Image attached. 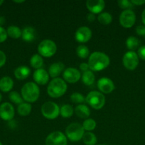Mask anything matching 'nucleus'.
Listing matches in <instances>:
<instances>
[{
    "instance_id": "47",
    "label": "nucleus",
    "mask_w": 145,
    "mask_h": 145,
    "mask_svg": "<svg viewBox=\"0 0 145 145\" xmlns=\"http://www.w3.org/2000/svg\"><path fill=\"white\" fill-rule=\"evenodd\" d=\"M0 145H3V144H2V143H1V142H0Z\"/></svg>"
},
{
    "instance_id": "29",
    "label": "nucleus",
    "mask_w": 145,
    "mask_h": 145,
    "mask_svg": "<svg viewBox=\"0 0 145 145\" xmlns=\"http://www.w3.org/2000/svg\"><path fill=\"white\" fill-rule=\"evenodd\" d=\"M98 21L102 25H108L112 21V16L109 13L103 12L99 14L98 17Z\"/></svg>"
},
{
    "instance_id": "7",
    "label": "nucleus",
    "mask_w": 145,
    "mask_h": 145,
    "mask_svg": "<svg viewBox=\"0 0 145 145\" xmlns=\"http://www.w3.org/2000/svg\"><path fill=\"white\" fill-rule=\"evenodd\" d=\"M43 116L48 120H54L60 115V107L55 103L47 101L41 106Z\"/></svg>"
},
{
    "instance_id": "22",
    "label": "nucleus",
    "mask_w": 145,
    "mask_h": 145,
    "mask_svg": "<svg viewBox=\"0 0 145 145\" xmlns=\"http://www.w3.org/2000/svg\"><path fill=\"white\" fill-rule=\"evenodd\" d=\"M30 65L36 69H41L44 65V59L39 54H35L30 59Z\"/></svg>"
},
{
    "instance_id": "39",
    "label": "nucleus",
    "mask_w": 145,
    "mask_h": 145,
    "mask_svg": "<svg viewBox=\"0 0 145 145\" xmlns=\"http://www.w3.org/2000/svg\"><path fill=\"white\" fill-rule=\"evenodd\" d=\"M80 70L82 71L83 72H87V71L89 70V69H90L89 65H88V64L85 63V62H83V63H81L80 65Z\"/></svg>"
},
{
    "instance_id": "17",
    "label": "nucleus",
    "mask_w": 145,
    "mask_h": 145,
    "mask_svg": "<svg viewBox=\"0 0 145 145\" xmlns=\"http://www.w3.org/2000/svg\"><path fill=\"white\" fill-rule=\"evenodd\" d=\"M64 68H65V65L63 62H55L49 67L48 73L49 76L53 79L58 78V76L61 74V72L64 70Z\"/></svg>"
},
{
    "instance_id": "32",
    "label": "nucleus",
    "mask_w": 145,
    "mask_h": 145,
    "mask_svg": "<svg viewBox=\"0 0 145 145\" xmlns=\"http://www.w3.org/2000/svg\"><path fill=\"white\" fill-rule=\"evenodd\" d=\"M9 99H10L11 102H13L15 104L20 105L24 103V99L22 96L16 91H11L9 94Z\"/></svg>"
},
{
    "instance_id": "37",
    "label": "nucleus",
    "mask_w": 145,
    "mask_h": 145,
    "mask_svg": "<svg viewBox=\"0 0 145 145\" xmlns=\"http://www.w3.org/2000/svg\"><path fill=\"white\" fill-rule=\"evenodd\" d=\"M136 33L139 35L144 36L145 35V26L144 25H138L136 28Z\"/></svg>"
},
{
    "instance_id": "10",
    "label": "nucleus",
    "mask_w": 145,
    "mask_h": 145,
    "mask_svg": "<svg viewBox=\"0 0 145 145\" xmlns=\"http://www.w3.org/2000/svg\"><path fill=\"white\" fill-rule=\"evenodd\" d=\"M136 21V15L131 9L124 10L119 16V23L124 28H129L132 27Z\"/></svg>"
},
{
    "instance_id": "5",
    "label": "nucleus",
    "mask_w": 145,
    "mask_h": 145,
    "mask_svg": "<svg viewBox=\"0 0 145 145\" xmlns=\"http://www.w3.org/2000/svg\"><path fill=\"white\" fill-rule=\"evenodd\" d=\"M85 101L92 108L95 110H100L105 106V97L101 92L92 91L87 95Z\"/></svg>"
},
{
    "instance_id": "6",
    "label": "nucleus",
    "mask_w": 145,
    "mask_h": 145,
    "mask_svg": "<svg viewBox=\"0 0 145 145\" xmlns=\"http://www.w3.org/2000/svg\"><path fill=\"white\" fill-rule=\"evenodd\" d=\"M57 51V45L53 40L49 39L44 40L38 46V54L41 57H51L53 56Z\"/></svg>"
},
{
    "instance_id": "48",
    "label": "nucleus",
    "mask_w": 145,
    "mask_h": 145,
    "mask_svg": "<svg viewBox=\"0 0 145 145\" xmlns=\"http://www.w3.org/2000/svg\"><path fill=\"white\" fill-rule=\"evenodd\" d=\"M98 145H105V144H98Z\"/></svg>"
},
{
    "instance_id": "44",
    "label": "nucleus",
    "mask_w": 145,
    "mask_h": 145,
    "mask_svg": "<svg viewBox=\"0 0 145 145\" xmlns=\"http://www.w3.org/2000/svg\"><path fill=\"white\" fill-rule=\"evenodd\" d=\"M25 1H24V0H21V1H14V3H23Z\"/></svg>"
},
{
    "instance_id": "43",
    "label": "nucleus",
    "mask_w": 145,
    "mask_h": 145,
    "mask_svg": "<svg viewBox=\"0 0 145 145\" xmlns=\"http://www.w3.org/2000/svg\"><path fill=\"white\" fill-rule=\"evenodd\" d=\"M4 22H5V18L3 16H0V26L1 25H3L4 24Z\"/></svg>"
},
{
    "instance_id": "14",
    "label": "nucleus",
    "mask_w": 145,
    "mask_h": 145,
    "mask_svg": "<svg viewBox=\"0 0 145 145\" xmlns=\"http://www.w3.org/2000/svg\"><path fill=\"white\" fill-rule=\"evenodd\" d=\"M15 111L12 105L4 103L0 106V118L5 121H11L14 117Z\"/></svg>"
},
{
    "instance_id": "27",
    "label": "nucleus",
    "mask_w": 145,
    "mask_h": 145,
    "mask_svg": "<svg viewBox=\"0 0 145 145\" xmlns=\"http://www.w3.org/2000/svg\"><path fill=\"white\" fill-rule=\"evenodd\" d=\"M73 108H72V106L69 104L63 105L60 108V115L63 118H71L72 116V114H73Z\"/></svg>"
},
{
    "instance_id": "1",
    "label": "nucleus",
    "mask_w": 145,
    "mask_h": 145,
    "mask_svg": "<svg viewBox=\"0 0 145 145\" xmlns=\"http://www.w3.org/2000/svg\"><path fill=\"white\" fill-rule=\"evenodd\" d=\"M109 58L106 54L101 52H94L90 55L88 65L91 70L100 72L107 67L109 65Z\"/></svg>"
},
{
    "instance_id": "31",
    "label": "nucleus",
    "mask_w": 145,
    "mask_h": 145,
    "mask_svg": "<svg viewBox=\"0 0 145 145\" xmlns=\"http://www.w3.org/2000/svg\"><path fill=\"white\" fill-rule=\"evenodd\" d=\"M82 127H83L84 130H87L88 132H90L93 130L96 127L97 123L93 119L88 118L85 119L82 123Z\"/></svg>"
},
{
    "instance_id": "42",
    "label": "nucleus",
    "mask_w": 145,
    "mask_h": 145,
    "mask_svg": "<svg viewBox=\"0 0 145 145\" xmlns=\"http://www.w3.org/2000/svg\"><path fill=\"white\" fill-rule=\"evenodd\" d=\"M142 23L145 25V8L144 9V11H142Z\"/></svg>"
},
{
    "instance_id": "15",
    "label": "nucleus",
    "mask_w": 145,
    "mask_h": 145,
    "mask_svg": "<svg viewBox=\"0 0 145 145\" xmlns=\"http://www.w3.org/2000/svg\"><path fill=\"white\" fill-rule=\"evenodd\" d=\"M86 7L92 14H101L105 8V2L103 0H88L86 1Z\"/></svg>"
},
{
    "instance_id": "34",
    "label": "nucleus",
    "mask_w": 145,
    "mask_h": 145,
    "mask_svg": "<svg viewBox=\"0 0 145 145\" xmlns=\"http://www.w3.org/2000/svg\"><path fill=\"white\" fill-rule=\"evenodd\" d=\"M117 4L121 8H123L125 10L130 9L134 6L131 1H128V0H119L117 1Z\"/></svg>"
},
{
    "instance_id": "24",
    "label": "nucleus",
    "mask_w": 145,
    "mask_h": 145,
    "mask_svg": "<svg viewBox=\"0 0 145 145\" xmlns=\"http://www.w3.org/2000/svg\"><path fill=\"white\" fill-rule=\"evenodd\" d=\"M7 32V35L10 38H14V39H18L20 37H21V34H22V31L18 26H16V25L9 26Z\"/></svg>"
},
{
    "instance_id": "46",
    "label": "nucleus",
    "mask_w": 145,
    "mask_h": 145,
    "mask_svg": "<svg viewBox=\"0 0 145 145\" xmlns=\"http://www.w3.org/2000/svg\"><path fill=\"white\" fill-rule=\"evenodd\" d=\"M1 99H2V96H1V93H0V102H1Z\"/></svg>"
},
{
    "instance_id": "16",
    "label": "nucleus",
    "mask_w": 145,
    "mask_h": 145,
    "mask_svg": "<svg viewBox=\"0 0 145 145\" xmlns=\"http://www.w3.org/2000/svg\"><path fill=\"white\" fill-rule=\"evenodd\" d=\"M49 74L48 72L44 69H36L35 72H34L33 77H34V81L38 85H45L49 81Z\"/></svg>"
},
{
    "instance_id": "20",
    "label": "nucleus",
    "mask_w": 145,
    "mask_h": 145,
    "mask_svg": "<svg viewBox=\"0 0 145 145\" xmlns=\"http://www.w3.org/2000/svg\"><path fill=\"white\" fill-rule=\"evenodd\" d=\"M14 86V82L9 76H4L0 79V90L3 92L10 91Z\"/></svg>"
},
{
    "instance_id": "30",
    "label": "nucleus",
    "mask_w": 145,
    "mask_h": 145,
    "mask_svg": "<svg viewBox=\"0 0 145 145\" xmlns=\"http://www.w3.org/2000/svg\"><path fill=\"white\" fill-rule=\"evenodd\" d=\"M76 54L81 59H85L89 56L90 50L85 45H81L77 48L76 49Z\"/></svg>"
},
{
    "instance_id": "23",
    "label": "nucleus",
    "mask_w": 145,
    "mask_h": 145,
    "mask_svg": "<svg viewBox=\"0 0 145 145\" xmlns=\"http://www.w3.org/2000/svg\"><path fill=\"white\" fill-rule=\"evenodd\" d=\"M81 77H82V83L85 84L87 86H91L95 83V75H94L93 72L91 71L88 70L87 72H83Z\"/></svg>"
},
{
    "instance_id": "9",
    "label": "nucleus",
    "mask_w": 145,
    "mask_h": 145,
    "mask_svg": "<svg viewBox=\"0 0 145 145\" xmlns=\"http://www.w3.org/2000/svg\"><path fill=\"white\" fill-rule=\"evenodd\" d=\"M67 137L63 133L55 131L51 133L45 139V145H67Z\"/></svg>"
},
{
    "instance_id": "19",
    "label": "nucleus",
    "mask_w": 145,
    "mask_h": 145,
    "mask_svg": "<svg viewBox=\"0 0 145 145\" xmlns=\"http://www.w3.org/2000/svg\"><path fill=\"white\" fill-rule=\"evenodd\" d=\"M31 74V70L26 66H19L14 70V76L18 80H24Z\"/></svg>"
},
{
    "instance_id": "40",
    "label": "nucleus",
    "mask_w": 145,
    "mask_h": 145,
    "mask_svg": "<svg viewBox=\"0 0 145 145\" xmlns=\"http://www.w3.org/2000/svg\"><path fill=\"white\" fill-rule=\"evenodd\" d=\"M131 2L132 3L133 5L140 6V5H142V4H145V0H132Z\"/></svg>"
},
{
    "instance_id": "36",
    "label": "nucleus",
    "mask_w": 145,
    "mask_h": 145,
    "mask_svg": "<svg viewBox=\"0 0 145 145\" xmlns=\"http://www.w3.org/2000/svg\"><path fill=\"white\" fill-rule=\"evenodd\" d=\"M138 57H140L141 59L145 60V45L141 46L140 48L138 49Z\"/></svg>"
},
{
    "instance_id": "26",
    "label": "nucleus",
    "mask_w": 145,
    "mask_h": 145,
    "mask_svg": "<svg viewBox=\"0 0 145 145\" xmlns=\"http://www.w3.org/2000/svg\"><path fill=\"white\" fill-rule=\"evenodd\" d=\"M82 141L85 145H95L97 143V137L94 133L87 132L82 137Z\"/></svg>"
},
{
    "instance_id": "45",
    "label": "nucleus",
    "mask_w": 145,
    "mask_h": 145,
    "mask_svg": "<svg viewBox=\"0 0 145 145\" xmlns=\"http://www.w3.org/2000/svg\"><path fill=\"white\" fill-rule=\"evenodd\" d=\"M3 3H4V1H3V0H0V6H1V4H2Z\"/></svg>"
},
{
    "instance_id": "12",
    "label": "nucleus",
    "mask_w": 145,
    "mask_h": 145,
    "mask_svg": "<svg viewBox=\"0 0 145 145\" xmlns=\"http://www.w3.org/2000/svg\"><path fill=\"white\" fill-rule=\"evenodd\" d=\"M98 88L101 93H110L115 89V84L112 79L107 77H102L98 81Z\"/></svg>"
},
{
    "instance_id": "4",
    "label": "nucleus",
    "mask_w": 145,
    "mask_h": 145,
    "mask_svg": "<svg viewBox=\"0 0 145 145\" xmlns=\"http://www.w3.org/2000/svg\"><path fill=\"white\" fill-rule=\"evenodd\" d=\"M85 130L82 125L78 123H71L65 129V136L71 142H78L82 139Z\"/></svg>"
},
{
    "instance_id": "38",
    "label": "nucleus",
    "mask_w": 145,
    "mask_h": 145,
    "mask_svg": "<svg viewBox=\"0 0 145 145\" xmlns=\"http://www.w3.org/2000/svg\"><path fill=\"white\" fill-rule=\"evenodd\" d=\"M6 60H7V57H6L5 53L3 51L0 50V67L5 65Z\"/></svg>"
},
{
    "instance_id": "33",
    "label": "nucleus",
    "mask_w": 145,
    "mask_h": 145,
    "mask_svg": "<svg viewBox=\"0 0 145 145\" xmlns=\"http://www.w3.org/2000/svg\"><path fill=\"white\" fill-rule=\"evenodd\" d=\"M71 101L74 103H78L80 105L85 101V98L82 94L80 93H73L71 96Z\"/></svg>"
},
{
    "instance_id": "41",
    "label": "nucleus",
    "mask_w": 145,
    "mask_h": 145,
    "mask_svg": "<svg viewBox=\"0 0 145 145\" xmlns=\"http://www.w3.org/2000/svg\"><path fill=\"white\" fill-rule=\"evenodd\" d=\"M87 19L89 22H93L95 19V16L94 14H92V13H89L87 16Z\"/></svg>"
},
{
    "instance_id": "18",
    "label": "nucleus",
    "mask_w": 145,
    "mask_h": 145,
    "mask_svg": "<svg viewBox=\"0 0 145 145\" xmlns=\"http://www.w3.org/2000/svg\"><path fill=\"white\" fill-rule=\"evenodd\" d=\"M21 38L26 42H32L36 38V31L31 26H26L22 30Z\"/></svg>"
},
{
    "instance_id": "13",
    "label": "nucleus",
    "mask_w": 145,
    "mask_h": 145,
    "mask_svg": "<svg viewBox=\"0 0 145 145\" xmlns=\"http://www.w3.org/2000/svg\"><path fill=\"white\" fill-rule=\"evenodd\" d=\"M63 77L65 82H68L70 84H74L80 80L81 74L78 69L73 67H68L65 69V71L63 72Z\"/></svg>"
},
{
    "instance_id": "28",
    "label": "nucleus",
    "mask_w": 145,
    "mask_h": 145,
    "mask_svg": "<svg viewBox=\"0 0 145 145\" xmlns=\"http://www.w3.org/2000/svg\"><path fill=\"white\" fill-rule=\"evenodd\" d=\"M127 48L131 51H134L138 48L139 45V41L136 37L129 36L126 40Z\"/></svg>"
},
{
    "instance_id": "3",
    "label": "nucleus",
    "mask_w": 145,
    "mask_h": 145,
    "mask_svg": "<svg viewBox=\"0 0 145 145\" xmlns=\"http://www.w3.org/2000/svg\"><path fill=\"white\" fill-rule=\"evenodd\" d=\"M39 96V88L34 82H27L21 88V96L26 102L34 103L38 100Z\"/></svg>"
},
{
    "instance_id": "2",
    "label": "nucleus",
    "mask_w": 145,
    "mask_h": 145,
    "mask_svg": "<svg viewBox=\"0 0 145 145\" xmlns=\"http://www.w3.org/2000/svg\"><path fill=\"white\" fill-rule=\"evenodd\" d=\"M68 86L66 82L61 78H55L50 82L47 88V93L51 98L57 99L63 96Z\"/></svg>"
},
{
    "instance_id": "21",
    "label": "nucleus",
    "mask_w": 145,
    "mask_h": 145,
    "mask_svg": "<svg viewBox=\"0 0 145 145\" xmlns=\"http://www.w3.org/2000/svg\"><path fill=\"white\" fill-rule=\"evenodd\" d=\"M75 113L76 116L80 118L88 119L90 115V110L87 106L84 104H80L75 107Z\"/></svg>"
},
{
    "instance_id": "11",
    "label": "nucleus",
    "mask_w": 145,
    "mask_h": 145,
    "mask_svg": "<svg viewBox=\"0 0 145 145\" xmlns=\"http://www.w3.org/2000/svg\"><path fill=\"white\" fill-rule=\"evenodd\" d=\"M92 37V31L88 26H81L78 28L75 33L77 42L85 43L88 42Z\"/></svg>"
},
{
    "instance_id": "25",
    "label": "nucleus",
    "mask_w": 145,
    "mask_h": 145,
    "mask_svg": "<svg viewBox=\"0 0 145 145\" xmlns=\"http://www.w3.org/2000/svg\"><path fill=\"white\" fill-rule=\"evenodd\" d=\"M32 107L31 105L28 103H23L21 104L18 105L17 108V111L18 113L21 116H27L31 113Z\"/></svg>"
},
{
    "instance_id": "8",
    "label": "nucleus",
    "mask_w": 145,
    "mask_h": 145,
    "mask_svg": "<svg viewBox=\"0 0 145 145\" xmlns=\"http://www.w3.org/2000/svg\"><path fill=\"white\" fill-rule=\"evenodd\" d=\"M122 64L128 70H134L139 65V57L134 51H128L122 57Z\"/></svg>"
},
{
    "instance_id": "35",
    "label": "nucleus",
    "mask_w": 145,
    "mask_h": 145,
    "mask_svg": "<svg viewBox=\"0 0 145 145\" xmlns=\"http://www.w3.org/2000/svg\"><path fill=\"white\" fill-rule=\"evenodd\" d=\"M7 32L3 27L0 26V43L1 42H4L7 40Z\"/></svg>"
}]
</instances>
